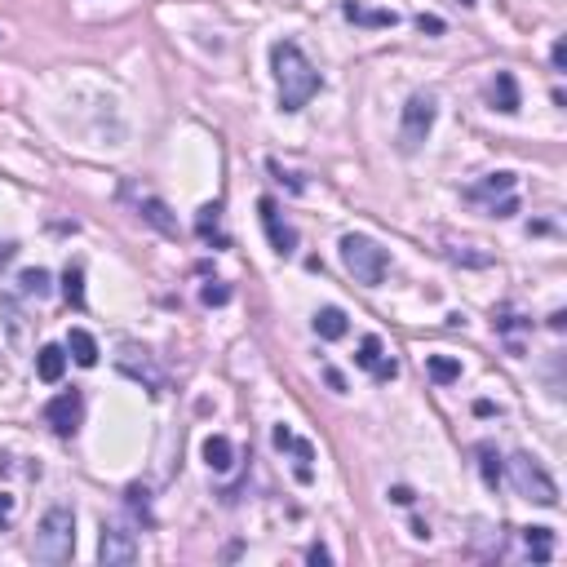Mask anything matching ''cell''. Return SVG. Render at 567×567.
Listing matches in <instances>:
<instances>
[{"label": "cell", "mask_w": 567, "mask_h": 567, "mask_svg": "<svg viewBox=\"0 0 567 567\" xmlns=\"http://www.w3.org/2000/svg\"><path fill=\"white\" fill-rule=\"evenodd\" d=\"M271 67H275V84H280V111L284 116H297L315 93H320V72L315 62L302 53V44L293 41H275L271 44Z\"/></svg>", "instance_id": "1"}, {"label": "cell", "mask_w": 567, "mask_h": 567, "mask_svg": "<svg viewBox=\"0 0 567 567\" xmlns=\"http://www.w3.org/2000/svg\"><path fill=\"white\" fill-rule=\"evenodd\" d=\"M76 554V510L72 505H49L32 532V559L36 563H67Z\"/></svg>", "instance_id": "2"}, {"label": "cell", "mask_w": 567, "mask_h": 567, "mask_svg": "<svg viewBox=\"0 0 567 567\" xmlns=\"http://www.w3.org/2000/svg\"><path fill=\"white\" fill-rule=\"evenodd\" d=\"M341 266H346V275L355 284L377 288L386 280V271H390V257H386L381 244L368 240V235H341Z\"/></svg>", "instance_id": "3"}, {"label": "cell", "mask_w": 567, "mask_h": 567, "mask_svg": "<svg viewBox=\"0 0 567 567\" xmlns=\"http://www.w3.org/2000/svg\"><path fill=\"white\" fill-rule=\"evenodd\" d=\"M439 120V102H435V93H412L404 102V116H399V151L412 156V151H421V142L430 138V129Z\"/></svg>", "instance_id": "4"}, {"label": "cell", "mask_w": 567, "mask_h": 567, "mask_svg": "<svg viewBox=\"0 0 567 567\" xmlns=\"http://www.w3.org/2000/svg\"><path fill=\"white\" fill-rule=\"evenodd\" d=\"M510 479L519 487V496H527V501H536V505H559V484L545 475V466H541L536 456H527V452L510 456Z\"/></svg>", "instance_id": "5"}, {"label": "cell", "mask_w": 567, "mask_h": 567, "mask_svg": "<svg viewBox=\"0 0 567 567\" xmlns=\"http://www.w3.org/2000/svg\"><path fill=\"white\" fill-rule=\"evenodd\" d=\"M98 559L107 567H129L138 563V536L124 524H102V536H98Z\"/></svg>", "instance_id": "6"}, {"label": "cell", "mask_w": 567, "mask_h": 567, "mask_svg": "<svg viewBox=\"0 0 567 567\" xmlns=\"http://www.w3.org/2000/svg\"><path fill=\"white\" fill-rule=\"evenodd\" d=\"M81 417H84L81 390H62V395H53L44 404V426H53V435H62V439H72L81 430Z\"/></svg>", "instance_id": "7"}, {"label": "cell", "mask_w": 567, "mask_h": 567, "mask_svg": "<svg viewBox=\"0 0 567 567\" xmlns=\"http://www.w3.org/2000/svg\"><path fill=\"white\" fill-rule=\"evenodd\" d=\"M257 213H262V226H266V240L280 257H293L297 253V231L280 217V204L275 200H257Z\"/></svg>", "instance_id": "8"}, {"label": "cell", "mask_w": 567, "mask_h": 567, "mask_svg": "<svg viewBox=\"0 0 567 567\" xmlns=\"http://www.w3.org/2000/svg\"><path fill=\"white\" fill-rule=\"evenodd\" d=\"M355 364L364 368V372H372V381H381V386L399 377V364L386 355L381 337H364V341H360V351H355Z\"/></svg>", "instance_id": "9"}, {"label": "cell", "mask_w": 567, "mask_h": 567, "mask_svg": "<svg viewBox=\"0 0 567 567\" xmlns=\"http://www.w3.org/2000/svg\"><path fill=\"white\" fill-rule=\"evenodd\" d=\"M116 364H120V372H124V377L142 381V386H147L151 395H160V390H164V372H160L156 364H151V355H147V351H138V346H124V351H120V360H116Z\"/></svg>", "instance_id": "10"}, {"label": "cell", "mask_w": 567, "mask_h": 567, "mask_svg": "<svg viewBox=\"0 0 567 567\" xmlns=\"http://www.w3.org/2000/svg\"><path fill=\"white\" fill-rule=\"evenodd\" d=\"M271 439H275V447H280V452H293V456H297V470H293V475H297V484H311V479H315V470H311V461H315V447L306 444V439H297L288 426H275V435H271Z\"/></svg>", "instance_id": "11"}, {"label": "cell", "mask_w": 567, "mask_h": 567, "mask_svg": "<svg viewBox=\"0 0 567 567\" xmlns=\"http://www.w3.org/2000/svg\"><path fill=\"white\" fill-rule=\"evenodd\" d=\"M514 191V173L510 168H501V173H487L484 182H475V187H466V200H496V196H510Z\"/></svg>", "instance_id": "12"}, {"label": "cell", "mask_w": 567, "mask_h": 567, "mask_svg": "<svg viewBox=\"0 0 567 567\" xmlns=\"http://www.w3.org/2000/svg\"><path fill=\"white\" fill-rule=\"evenodd\" d=\"M138 217H142L147 226H156L160 235H178V222H173L168 204L156 200V196H142V200H138Z\"/></svg>", "instance_id": "13"}, {"label": "cell", "mask_w": 567, "mask_h": 567, "mask_svg": "<svg viewBox=\"0 0 567 567\" xmlns=\"http://www.w3.org/2000/svg\"><path fill=\"white\" fill-rule=\"evenodd\" d=\"M62 372H67V351L62 346H41L36 351V377H41L44 386H58Z\"/></svg>", "instance_id": "14"}, {"label": "cell", "mask_w": 567, "mask_h": 567, "mask_svg": "<svg viewBox=\"0 0 567 567\" xmlns=\"http://www.w3.org/2000/svg\"><path fill=\"white\" fill-rule=\"evenodd\" d=\"M492 107L501 116L519 111V81H514V72H496V81H492Z\"/></svg>", "instance_id": "15"}, {"label": "cell", "mask_w": 567, "mask_h": 567, "mask_svg": "<svg viewBox=\"0 0 567 567\" xmlns=\"http://www.w3.org/2000/svg\"><path fill=\"white\" fill-rule=\"evenodd\" d=\"M341 14H346L351 23H360V27H395V23H399V14H395V9H364L360 0H346V5H341Z\"/></svg>", "instance_id": "16"}, {"label": "cell", "mask_w": 567, "mask_h": 567, "mask_svg": "<svg viewBox=\"0 0 567 567\" xmlns=\"http://www.w3.org/2000/svg\"><path fill=\"white\" fill-rule=\"evenodd\" d=\"M204 461H208V470L226 475V470L235 466V444H231L226 435H208V439H204Z\"/></svg>", "instance_id": "17"}, {"label": "cell", "mask_w": 567, "mask_h": 567, "mask_svg": "<svg viewBox=\"0 0 567 567\" xmlns=\"http://www.w3.org/2000/svg\"><path fill=\"white\" fill-rule=\"evenodd\" d=\"M196 235L204 244H213V248H226V235H222V208L217 204H204L200 213H196Z\"/></svg>", "instance_id": "18"}, {"label": "cell", "mask_w": 567, "mask_h": 567, "mask_svg": "<svg viewBox=\"0 0 567 567\" xmlns=\"http://www.w3.org/2000/svg\"><path fill=\"white\" fill-rule=\"evenodd\" d=\"M315 332H320L324 341H341V337L351 332L346 311H341V306H324V311H315Z\"/></svg>", "instance_id": "19"}, {"label": "cell", "mask_w": 567, "mask_h": 567, "mask_svg": "<svg viewBox=\"0 0 567 567\" xmlns=\"http://www.w3.org/2000/svg\"><path fill=\"white\" fill-rule=\"evenodd\" d=\"M524 545L532 563H550L554 559V532L550 527H524Z\"/></svg>", "instance_id": "20"}, {"label": "cell", "mask_w": 567, "mask_h": 567, "mask_svg": "<svg viewBox=\"0 0 567 567\" xmlns=\"http://www.w3.org/2000/svg\"><path fill=\"white\" fill-rule=\"evenodd\" d=\"M67 351H72V360L81 368L98 364V341H93V332H84V328H72V332H67Z\"/></svg>", "instance_id": "21"}, {"label": "cell", "mask_w": 567, "mask_h": 567, "mask_svg": "<svg viewBox=\"0 0 567 567\" xmlns=\"http://www.w3.org/2000/svg\"><path fill=\"white\" fill-rule=\"evenodd\" d=\"M62 297H67L76 311H84V266L81 262H72V266L62 271Z\"/></svg>", "instance_id": "22"}, {"label": "cell", "mask_w": 567, "mask_h": 567, "mask_svg": "<svg viewBox=\"0 0 567 567\" xmlns=\"http://www.w3.org/2000/svg\"><path fill=\"white\" fill-rule=\"evenodd\" d=\"M426 372H430V381L452 386V381L461 377V360H452V355H430V360H426Z\"/></svg>", "instance_id": "23"}, {"label": "cell", "mask_w": 567, "mask_h": 567, "mask_svg": "<svg viewBox=\"0 0 567 567\" xmlns=\"http://www.w3.org/2000/svg\"><path fill=\"white\" fill-rule=\"evenodd\" d=\"M18 284H23L27 297H49V293H53V284H49V271H44V266H27V271L18 275Z\"/></svg>", "instance_id": "24"}, {"label": "cell", "mask_w": 567, "mask_h": 567, "mask_svg": "<svg viewBox=\"0 0 567 567\" xmlns=\"http://www.w3.org/2000/svg\"><path fill=\"white\" fill-rule=\"evenodd\" d=\"M0 324L9 328V346H23V315H18L14 297H0Z\"/></svg>", "instance_id": "25"}, {"label": "cell", "mask_w": 567, "mask_h": 567, "mask_svg": "<svg viewBox=\"0 0 567 567\" xmlns=\"http://www.w3.org/2000/svg\"><path fill=\"white\" fill-rule=\"evenodd\" d=\"M479 470H484V484L487 487H501V456H496V447L492 444H479Z\"/></svg>", "instance_id": "26"}, {"label": "cell", "mask_w": 567, "mask_h": 567, "mask_svg": "<svg viewBox=\"0 0 567 567\" xmlns=\"http://www.w3.org/2000/svg\"><path fill=\"white\" fill-rule=\"evenodd\" d=\"M147 496H151L147 487H142V484H133V487H129V492H124V505H129L133 514H142V519L151 524V505H147Z\"/></svg>", "instance_id": "27"}, {"label": "cell", "mask_w": 567, "mask_h": 567, "mask_svg": "<svg viewBox=\"0 0 567 567\" xmlns=\"http://www.w3.org/2000/svg\"><path fill=\"white\" fill-rule=\"evenodd\" d=\"M200 302L204 306H226V302H231V284H204L200 288Z\"/></svg>", "instance_id": "28"}, {"label": "cell", "mask_w": 567, "mask_h": 567, "mask_svg": "<svg viewBox=\"0 0 567 567\" xmlns=\"http://www.w3.org/2000/svg\"><path fill=\"white\" fill-rule=\"evenodd\" d=\"M417 32H421V36H444L447 23L444 18H435V14H417Z\"/></svg>", "instance_id": "29"}, {"label": "cell", "mask_w": 567, "mask_h": 567, "mask_svg": "<svg viewBox=\"0 0 567 567\" xmlns=\"http://www.w3.org/2000/svg\"><path fill=\"white\" fill-rule=\"evenodd\" d=\"M487 213H492V217H514V213H519V200H514V196H501V200L487 204Z\"/></svg>", "instance_id": "30"}, {"label": "cell", "mask_w": 567, "mask_h": 567, "mask_svg": "<svg viewBox=\"0 0 567 567\" xmlns=\"http://www.w3.org/2000/svg\"><path fill=\"white\" fill-rule=\"evenodd\" d=\"M306 563H332V550H328L324 541H315V545L306 550Z\"/></svg>", "instance_id": "31"}, {"label": "cell", "mask_w": 567, "mask_h": 567, "mask_svg": "<svg viewBox=\"0 0 567 567\" xmlns=\"http://www.w3.org/2000/svg\"><path fill=\"white\" fill-rule=\"evenodd\" d=\"M550 62H554V72H567V44L554 41V49H550Z\"/></svg>", "instance_id": "32"}, {"label": "cell", "mask_w": 567, "mask_h": 567, "mask_svg": "<svg viewBox=\"0 0 567 567\" xmlns=\"http://www.w3.org/2000/svg\"><path fill=\"white\" fill-rule=\"evenodd\" d=\"M324 381H328V386H332V390H337V395L346 390V377H341L337 368H324Z\"/></svg>", "instance_id": "33"}, {"label": "cell", "mask_w": 567, "mask_h": 567, "mask_svg": "<svg viewBox=\"0 0 567 567\" xmlns=\"http://www.w3.org/2000/svg\"><path fill=\"white\" fill-rule=\"evenodd\" d=\"M390 501H395V505H412L417 496H412V487H390Z\"/></svg>", "instance_id": "34"}, {"label": "cell", "mask_w": 567, "mask_h": 567, "mask_svg": "<svg viewBox=\"0 0 567 567\" xmlns=\"http://www.w3.org/2000/svg\"><path fill=\"white\" fill-rule=\"evenodd\" d=\"M14 253H18V244H14V240H0V266H5V262H14Z\"/></svg>", "instance_id": "35"}, {"label": "cell", "mask_w": 567, "mask_h": 567, "mask_svg": "<svg viewBox=\"0 0 567 567\" xmlns=\"http://www.w3.org/2000/svg\"><path fill=\"white\" fill-rule=\"evenodd\" d=\"M9 514H14V496H0V527L9 524Z\"/></svg>", "instance_id": "36"}, {"label": "cell", "mask_w": 567, "mask_h": 567, "mask_svg": "<svg viewBox=\"0 0 567 567\" xmlns=\"http://www.w3.org/2000/svg\"><path fill=\"white\" fill-rule=\"evenodd\" d=\"M461 5H475V0H461Z\"/></svg>", "instance_id": "37"}]
</instances>
